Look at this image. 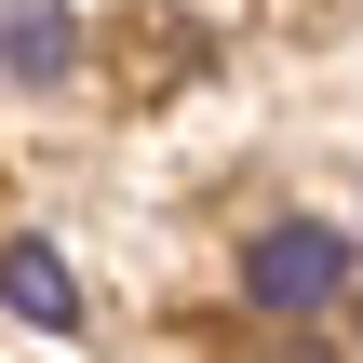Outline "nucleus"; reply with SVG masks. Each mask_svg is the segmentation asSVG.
I'll return each instance as SVG.
<instances>
[{
	"mask_svg": "<svg viewBox=\"0 0 363 363\" xmlns=\"http://www.w3.org/2000/svg\"><path fill=\"white\" fill-rule=\"evenodd\" d=\"M0 310H13V323H40V337H67V323H81L67 256H54V242H0Z\"/></svg>",
	"mask_w": 363,
	"mask_h": 363,
	"instance_id": "obj_2",
	"label": "nucleus"
},
{
	"mask_svg": "<svg viewBox=\"0 0 363 363\" xmlns=\"http://www.w3.org/2000/svg\"><path fill=\"white\" fill-rule=\"evenodd\" d=\"M242 296H256L269 323H310V310H337V296H350V256H337V229H310V216L256 229V242H242Z\"/></svg>",
	"mask_w": 363,
	"mask_h": 363,
	"instance_id": "obj_1",
	"label": "nucleus"
},
{
	"mask_svg": "<svg viewBox=\"0 0 363 363\" xmlns=\"http://www.w3.org/2000/svg\"><path fill=\"white\" fill-rule=\"evenodd\" d=\"M0 67H13V81H67V67H81L67 0H0Z\"/></svg>",
	"mask_w": 363,
	"mask_h": 363,
	"instance_id": "obj_3",
	"label": "nucleus"
},
{
	"mask_svg": "<svg viewBox=\"0 0 363 363\" xmlns=\"http://www.w3.org/2000/svg\"><path fill=\"white\" fill-rule=\"evenodd\" d=\"M242 363H323V350H242Z\"/></svg>",
	"mask_w": 363,
	"mask_h": 363,
	"instance_id": "obj_4",
	"label": "nucleus"
}]
</instances>
